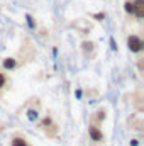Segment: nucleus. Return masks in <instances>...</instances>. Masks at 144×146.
I'll return each mask as SVG.
<instances>
[{"label": "nucleus", "instance_id": "nucleus-5", "mask_svg": "<svg viewBox=\"0 0 144 146\" xmlns=\"http://www.w3.org/2000/svg\"><path fill=\"white\" fill-rule=\"evenodd\" d=\"M14 66H15V60H14V58H7V60H3V68L12 70Z\"/></svg>", "mask_w": 144, "mask_h": 146}, {"label": "nucleus", "instance_id": "nucleus-1", "mask_svg": "<svg viewBox=\"0 0 144 146\" xmlns=\"http://www.w3.org/2000/svg\"><path fill=\"white\" fill-rule=\"evenodd\" d=\"M127 46H129V49L131 51H134V53H137V51H141L143 49V39L139 36H129L127 39Z\"/></svg>", "mask_w": 144, "mask_h": 146}, {"label": "nucleus", "instance_id": "nucleus-2", "mask_svg": "<svg viewBox=\"0 0 144 146\" xmlns=\"http://www.w3.org/2000/svg\"><path fill=\"white\" fill-rule=\"evenodd\" d=\"M88 134H90L92 141H95V143H102V141H104V133H102L97 126H90V127H88Z\"/></svg>", "mask_w": 144, "mask_h": 146}, {"label": "nucleus", "instance_id": "nucleus-3", "mask_svg": "<svg viewBox=\"0 0 144 146\" xmlns=\"http://www.w3.org/2000/svg\"><path fill=\"white\" fill-rule=\"evenodd\" d=\"M134 3V14L141 19L144 15V0H136V2H132Z\"/></svg>", "mask_w": 144, "mask_h": 146}, {"label": "nucleus", "instance_id": "nucleus-4", "mask_svg": "<svg viewBox=\"0 0 144 146\" xmlns=\"http://www.w3.org/2000/svg\"><path fill=\"white\" fill-rule=\"evenodd\" d=\"M10 146H27V141L24 136H14L10 141Z\"/></svg>", "mask_w": 144, "mask_h": 146}, {"label": "nucleus", "instance_id": "nucleus-9", "mask_svg": "<svg viewBox=\"0 0 144 146\" xmlns=\"http://www.w3.org/2000/svg\"><path fill=\"white\" fill-rule=\"evenodd\" d=\"M97 114H98V121H102V119H105V110H98Z\"/></svg>", "mask_w": 144, "mask_h": 146}, {"label": "nucleus", "instance_id": "nucleus-7", "mask_svg": "<svg viewBox=\"0 0 144 146\" xmlns=\"http://www.w3.org/2000/svg\"><path fill=\"white\" fill-rule=\"evenodd\" d=\"M126 10L129 14H134V3L132 2H126Z\"/></svg>", "mask_w": 144, "mask_h": 146}, {"label": "nucleus", "instance_id": "nucleus-8", "mask_svg": "<svg viewBox=\"0 0 144 146\" xmlns=\"http://www.w3.org/2000/svg\"><path fill=\"white\" fill-rule=\"evenodd\" d=\"M5 83H7V78H5V75H3V73H0V88H2V87H5Z\"/></svg>", "mask_w": 144, "mask_h": 146}, {"label": "nucleus", "instance_id": "nucleus-6", "mask_svg": "<svg viewBox=\"0 0 144 146\" xmlns=\"http://www.w3.org/2000/svg\"><path fill=\"white\" fill-rule=\"evenodd\" d=\"M27 117H29L31 121H36L37 117H39V112L34 110V109H29V110H27Z\"/></svg>", "mask_w": 144, "mask_h": 146}]
</instances>
